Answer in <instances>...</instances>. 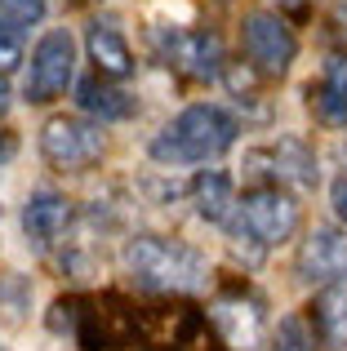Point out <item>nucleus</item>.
<instances>
[{
  "instance_id": "1",
  "label": "nucleus",
  "mask_w": 347,
  "mask_h": 351,
  "mask_svg": "<svg viewBox=\"0 0 347 351\" xmlns=\"http://www.w3.org/2000/svg\"><path fill=\"white\" fill-rule=\"evenodd\" d=\"M241 138V120L227 107L214 103H196L187 112H178L152 138V160L160 165H209L223 152H232Z\"/></svg>"
},
{
  "instance_id": "2",
  "label": "nucleus",
  "mask_w": 347,
  "mask_h": 351,
  "mask_svg": "<svg viewBox=\"0 0 347 351\" xmlns=\"http://www.w3.org/2000/svg\"><path fill=\"white\" fill-rule=\"evenodd\" d=\"M125 271L152 293H200L209 285V258L169 236H134L125 245Z\"/></svg>"
},
{
  "instance_id": "3",
  "label": "nucleus",
  "mask_w": 347,
  "mask_h": 351,
  "mask_svg": "<svg viewBox=\"0 0 347 351\" xmlns=\"http://www.w3.org/2000/svg\"><path fill=\"white\" fill-rule=\"evenodd\" d=\"M298 200L285 187H254L236 200V218L227 223V240H232L236 254H245L250 263H259L272 245L289 240L298 232Z\"/></svg>"
},
{
  "instance_id": "4",
  "label": "nucleus",
  "mask_w": 347,
  "mask_h": 351,
  "mask_svg": "<svg viewBox=\"0 0 347 351\" xmlns=\"http://www.w3.org/2000/svg\"><path fill=\"white\" fill-rule=\"evenodd\" d=\"M40 156L62 173L94 169L107 156V134L98 120L85 116H49L40 125Z\"/></svg>"
},
{
  "instance_id": "5",
  "label": "nucleus",
  "mask_w": 347,
  "mask_h": 351,
  "mask_svg": "<svg viewBox=\"0 0 347 351\" xmlns=\"http://www.w3.org/2000/svg\"><path fill=\"white\" fill-rule=\"evenodd\" d=\"M76 80V40L67 27H49L32 49V67L23 80L27 103H53L67 94V85Z\"/></svg>"
},
{
  "instance_id": "6",
  "label": "nucleus",
  "mask_w": 347,
  "mask_h": 351,
  "mask_svg": "<svg viewBox=\"0 0 347 351\" xmlns=\"http://www.w3.org/2000/svg\"><path fill=\"white\" fill-rule=\"evenodd\" d=\"M241 45H245V58H250L263 76H285L294 53H298V40H294V32H289V23L280 14H267V9L245 14Z\"/></svg>"
},
{
  "instance_id": "7",
  "label": "nucleus",
  "mask_w": 347,
  "mask_h": 351,
  "mask_svg": "<svg viewBox=\"0 0 347 351\" xmlns=\"http://www.w3.org/2000/svg\"><path fill=\"white\" fill-rule=\"evenodd\" d=\"M254 173H272L276 187H294V191H312L321 178V160H316V147L298 134H280V143L263 147V152L245 156Z\"/></svg>"
},
{
  "instance_id": "8",
  "label": "nucleus",
  "mask_w": 347,
  "mask_h": 351,
  "mask_svg": "<svg viewBox=\"0 0 347 351\" xmlns=\"http://www.w3.org/2000/svg\"><path fill=\"white\" fill-rule=\"evenodd\" d=\"M294 271L303 285H325V289L343 285L347 280V232H339V227L307 232V240L294 254Z\"/></svg>"
},
{
  "instance_id": "9",
  "label": "nucleus",
  "mask_w": 347,
  "mask_h": 351,
  "mask_svg": "<svg viewBox=\"0 0 347 351\" xmlns=\"http://www.w3.org/2000/svg\"><path fill=\"white\" fill-rule=\"evenodd\" d=\"M71 223H76V205H71L62 191L40 187V191L27 196V205H23V236H27V245H36V249L58 245V240L71 232Z\"/></svg>"
},
{
  "instance_id": "10",
  "label": "nucleus",
  "mask_w": 347,
  "mask_h": 351,
  "mask_svg": "<svg viewBox=\"0 0 347 351\" xmlns=\"http://www.w3.org/2000/svg\"><path fill=\"white\" fill-rule=\"evenodd\" d=\"M169 67L187 71L191 80H214L223 71V40L214 32H196V27H178L165 40Z\"/></svg>"
},
{
  "instance_id": "11",
  "label": "nucleus",
  "mask_w": 347,
  "mask_h": 351,
  "mask_svg": "<svg viewBox=\"0 0 347 351\" xmlns=\"http://www.w3.org/2000/svg\"><path fill=\"white\" fill-rule=\"evenodd\" d=\"M85 49H89V62L98 67V76H103V80H125V76H134V67H139V62H134L130 40H125L112 23H89Z\"/></svg>"
},
{
  "instance_id": "12",
  "label": "nucleus",
  "mask_w": 347,
  "mask_h": 351,
  "mask_svg": "<svg viewBox=\"0 0 347 351\" xmlns=\"http://www.w3.org/2000/svg\"><path fill=\"white\" fill-rule=\"evenodd\" d=\"M307 103L325 125H347V53L325 58L321 76L307 85Z\"/></svg>"
},
{
  "instance_id": "13",
  "label": "nucleus",
  "mask_w": 347,
  "mask_h": 351,
  "mask_svg": "<svg viewBox=\"0 0 347 351\" xmlns=\"http://www.w3.org/2000/svg\"><path fill=\"white\" fill-rule=\"evenodd\" d=\"M214 325L232 351H254L263 343V311L245 298H223L214 307Z\"/></svg>"
},
{
  "instance_id": "14",
  "label": "nucleus",
  "mask_w": 347,
  "mask_h": 351,
  "mask_svg": "<svg viewBox=\"0 0 347 351\" xmlns=\"http://www.w3.org/2000/svg\"><path fill=\"white\" fill-rule=\"evenodd\" d=\"M191 205L205 223H227L236 209V182L223 169H200L191 178Z\"/></svg>"
},
{
  "instance_id": "15",
  "label": "nucleus",
  "mask_w": 347,
  "mask_h": 351,
  "mask_svg": "<svg viewBox=\"0 0 347 351\" xmlns=\"http://www.w3.org/2000/svg\"><path fill=\"white\" fill-rule=\"evenodd\" d=\"M76 103H80V112L85 116H98V125H112V120H130L134 116V98L125 94V89H116V85H107V80H80L76 85Z\"/></svg>"
},
{
  "instance_id": "16",
  "label": "nucleus",
  "mask_w": 347,
  "mask_h": 351,
  "mask_svg": "<svg viewBox=\"0 0 347 351\" xmlns=\"http://www.w3.org/2000/svg\"><path fill=\"white\" fill-rule=\"evenodd\" d=\"M316 329H321V338L325 343H334V347H347V289H325L321 298H316Z\"/></svg>"
},
{
  "instance_id": "17",
  "label": "nucleus",
  "mask_w": 347,
  "mask_h": 351,
  "mask_svg": "<svg viewBox=\"0 0 347 351\" xmlns=\"http://www.w3.org/2000/svg\"><path fill=\"white\" fill-rule=\"evenodd\" d=\"M45 18V0H0V23L9 27H36Z\"/></svg>"
},
{
  "instance_id": "18",
  "label": "nucleus",
  "mask_w": 347,
  "mask_h": 351,
  "mask_svg": "<svg viewBox=\"0 0 347 351\" xmlns=\"http://www.w3.org/2000/svg\"><path fill=\"white\" fill-rule=\"evenodd\" d=\"M18 62H23V36H18V27L0 23V76L18 71Z\"/></svg>"
},
{
  "instance_id": "19",
  "label": "nucleus",
  "mask_w": 347,
  "mask_h": 351,
  "mask_svg": "<svg viewBox=\"0 0 347 351\" xmlns=\"http://www.w3.org/2000/svg\"><path fill=\"white\" fill-rule=\"evenodd\" d=\"M276 351H312V338H307V329H303V320H280V329H276Z\"/></svg>"
},
{
  "instance_id": "20",
  "label": "nucleus",
  "mask_w": 347,
  "mask_h": 351,
  "mask_svg": "<svg viewBox=\"0 0 347 351\" xmlns=\"http://www.w3.org/2000/svg\"><path fill=\"white\" fill-rule=\"evenodd\" d=\"M330 205H334V214L347 223V173L343 178H334V187H330Z\"/></svg>"
},
{
  "instance_id": "21",
  "label": "nucleus",
  "mask_w": 347,
  "mask_h": 351,
  "mask_svg": "<svg viewBox=\"0 0 347 351\" xmlns=\"http://www.w3.org/2000/svg\"><path fill=\"white\" fill-rule=\"evenodd\" d=\"M334 32L347 40V0H339V5H334Z\"/></svg>"
},
{
  "instance_id": "22",
  "label": "nucleus",
  "mask_w": 347,
  "mask_h": 351,
  "mask_svg": "<svg viewBox=\"0 0 347 351\" xmlns=\"http://www.w3.org/2000/svg\"><path fill=\"white\" fill-rule=\"evenodd\" d=\"M9 156H14V134H5V129H0V165H5Z\"/></svg>"
},
{
  "instance_id": "23",
  "label": "nucleus",
  "mask_w": 347,
  "mask_h": 351,
  "mask_svg": "<svg viewBox=\"0 0 347 351\" xmlns=\"http://www.w3.org/2000/svg\"><path fill=\"white\" fill-rule=\"evenodd\" d=\"M9 103H14V94H9V80L0 76V112H9Z\"/></svg>"
}]
</instances>
